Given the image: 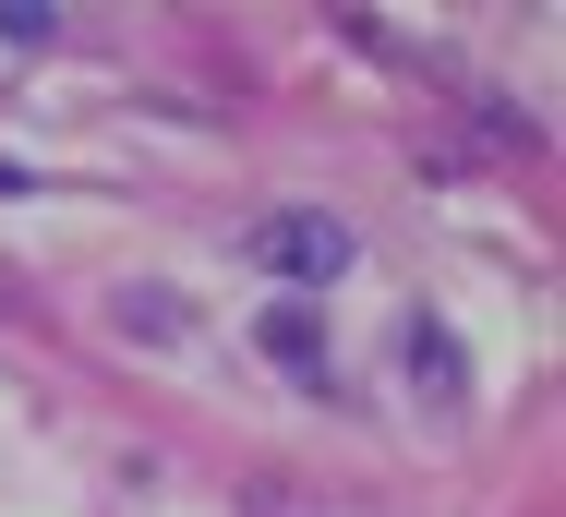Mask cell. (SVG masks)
<instances>
[{
	"label": "cell",
	"mask_w": 566,
	"mask_h": 517,
	"mask_svg": "<svg viewBox=\"0 0 566 517\" xmlns=\"http://www.w3.org/2000/svg\"><path fill=\"white\" fill-rule=\"evenodd\" d=\"M253 265H277V277H302V302L326 289V277H349V229L314 205H277L265 229H253Z\"/></svg>",
	"instance_id": "6da1fadb"
},
{
	"label": "cell",
	"mask_w": 566,
	"mask_h": 517,
	"mask_svg": "<svg viewBox=\"0 0 566 517\" xmlns=\"http://www.w3.org/2000/svg\"><path fill=\"white\" fill-rule=\"evenodd\" d=\"M398 361H410V386H422V410H458L470 398V361H458V337L434 313H410V337H398Z\"/></svg>",
	"instance_id": "7a4b0ae2"
},
{
	"label": "cell",
	"mask_w": 566,
	"mask_h": 517,
	"mask_svg": "<svg viewBox=\"0 0 566 517\" xmlns=\"http://www.w3.org/2000/svg\"><path fill=\"white\" fill-rule=\"evenodd\" d=\"M253 337H265V361H290L302 386H326V302H277Z\"/></svg>",
	"instance_id": "3957f363"
},
{
	"label": "cell",
	"mask_w": 566,
	"mask_h": 517,
	"mask_svg": "<svg viewBox=\"0 0 566 517\" xmlns=\"http://www.w3.org/2000/svg\"><path fill=\"white\" fill-rule=\"evenodd\" d=\"M120 325H133V337H181V302H169V289H120Z\"/></svg>",
	"instance_id": "277c9868"
},
{
	"label": "cell",
	"mask_w": 566,
	"mask_h": 517,
	"mask_svg": "<svg viewBox=\"0 0 566 517\" xmlns=\"http://www.w3.org/2000/svg\"><path fill=\"white\" fill-rule=\"evenodd\" d=\"M49 24H61V12H49V0H0V36H12V49H36V36H49Z\"/></svg>",
	"instance_id": "5b68a950"
}]
</instances>
